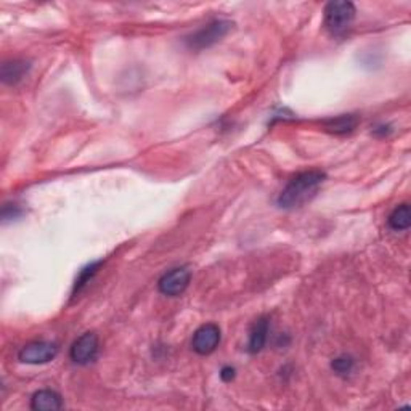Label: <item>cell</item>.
Returning <instances> with one entry per match:
<instances>
[{"mask_svg":"<svg viewBox=\"0 0 411 411\" xmlns=\"http://www.w3.org/2000/svg\"><path fill=\"white\" fill-rule=\"evenodd\" d=\"M324 180H326V174L322 170L313 169L300 172L286 184L278 199H276V204H278V208L286 209V211L302 208L305 203H309L317 195Z\"/></svg>","mask_w":411,"mask_h":411,"instance_id":"obj_1","label":"cell"},{"mask_svg":"<svg viewBox=\"0 0 411 411\" xmlns=\"http://www.w3.org/2000/svg\"><path fill=\"white\" fill-rule=\"evenodd\" d=\"M355 5L352 2H329L324 8V27L334 36L344 34L355 20Z\"/></svg>","mask_w":411,"mask_h":411,"instance_id":"obj_2","label":"cell"},{"mask_svg":"<svg viewBox=\"0 0 411 411\" xmlns=\"http://www.w3.org/2000/svg\"><path fill=\"white\" fill-rule=\"evenodd\" d=\"M232 23L227 20H216L209 23V25L199 27L198 31L186 37V45H188L191 50L208 49V47L222 41L223 37L228 34V31L232 30Z\"/></svg>","mask_w":411,"mask_h":411,"instance_id":"obj_3","label":"cell"},{"mask_svg":"<svg viewBox=\"0 0 411 411\" xmlns=\"http://www.w3.org/2000/svg\"><path fill=\"white\" fill-rule=\"evenodd\" d=\"M58 355V346L49 341H36L26 344L18 353L21 363L26 365H44Z\"/></svg>","mask_w":411,"mask_h":411,"instance_id":"obj_4","label":"cell"},{"mask_svg":"<svg viewBox=\"0 0 411 411\" xmlns=\"http://www.w3.org/2000/svg\"><path fill=\"white\" fill-rule=\"evenodd\" d=\"M191 280V274L186 267H177V269H172L166 271L164 275L161 276L159 281H157V288L164 296H169V298H177V296L184 294L185 289L188 288Z\"/></svg>","mask_w":411,"mask_h":411,"instance_id":"obj_5","label":"cell"},{"mask_svg":"<svg viewBox=\"0 0 411 411\" xmlns=\"http://www.w3.org/2000/svg\"><path fill=\"white\" fill-rule=\"evenodd\" d=\"M100 341L98 336L95 333H84L82 336L76 339L73 346H71L69 357L71 360L78 365H89L92 363L98 355Z\"/></svg>","mask_w":411,"mask_h":411,"instance_id":"obj_6","label":"cell"},{"mask_svg":"<svg viewBox=\"0 0 411 411\" xmlns=\"http://www.w3.org/2000/svg\"><path fill=\"white\" fill-rule=\"evenodd\" d=\"M221 344V328L214 323L203 324L198 328L191 339V348L199 355H209Z\"/></svg>","mask_w":411,"mask_h":411,"instance_id":"obj_7","label":"cell"},{"mask_svg":"<svg viewBox=\"0 0 411 411\" xmlns=\"http://www.w3.org/2000/svg\"><path fill=\"white\" fill-rule=\"evenodd\" d=\"M270 331V320L267 317H260L252 324L249 333V342H247V352L257 353L265 347L267 339H269Z\"/></svg>","mask_w":411,"mask_h":411,"instance_id":"obj_8","label":"cell"},{"mask_svg":"<svg viewBox=\"0 0 411 411\" xmlns=\"http://www.w3.org/2000/svg\"><path fill=\"white\" fill-rule=\"evenodd\" d=\"M31 408L37 411H55L63 408V400L58 392L50 389L37 390L31 399Z\"/></svg>","mask_w":411,"mask_h":411,"instance_id":"obj_9","label":"cell"},{"mask_svg":"<svg viewBox=\"0 0 411 411\" xmlns=\"http://www.w3.org/2000/svg\"><path fill=\"white\" fill-rule=\"evenodd\" d=\"M31 65L25 60H12L5 61L2 65V71H0V78L8 85H16L26 78L27 71H30Z\"/></svg>","mask_w":411,"mask_h":411,"instance_id":"obj_10","label":"cell"},{"mask_svg":"<svg viewBox=\"0 0 411 411\" xmlns=\"http://www.w3.org/2000/svg\"><path fill=\"white\" fill-rule=\"evenodd\" d=\"M358 118L355 114H341L337 118L326 119L323 122L324 131L329 133H336V135H346V133H351L353 129L357 127Z\"/></svg>","mask_w":411,"mask_h":411,"instance_id":"obj_11","label":"cell"},{"mask_svg":"<svg viewBox=\"0 0 411 411\" xmlns=\"http://www.w3.org/2000/svg\"><path fill=\"white\" fill-rule=\"evenodd\" d=\"M387 223L394 232H403L408 230L411 225V211L408 204H400L397 206L394 211L390 212L389 219H387Z\"/></svg>","mask_w":411,"mask_h":411,"instance_id":"obj_12","label":"cell"},{"mask_svg":"<svg viewBox=\"0 0 411 411\" xmlns=\"http://www.w3.org/2000/svg\"><path fill=\"white\" fill-rule=\"evenodd\" d=\"M100 265H102V262H93V264H90L85 267V269L80 271L78 280H76L74 283V289H73V296L79 294L80 291H82L85 286H87L90 283V280L93 278L95 275H97V271L100 269Z\"/></svg>","mask_w":411,"mask_h":411,"instance_id":"obj_13","label":"cell"},{"mask_svg":"<svg viewBox=\"0 0 411 411\" xmlns=\"http://www.w3.org/2000/svg\"><path fill=\"white\" fill-rule=\"evenodd\" d=\"M353 366H355V362H353V358L348 355H341L334 358L331 363L333 371L336 373L337 376H348L353 371Z\"/></svg>","mask_w":411,"mask_h":411,"instance_id":"obj_14","label":"cell"},{"mask_svg":"<svg viewBox=\"0 0 411 411\" xmlns=\"http://www.w3.org/2000/svg\"><path fill=\"white\" fill-rule=\"evenodd\" d=\"M235 375H236V371L233 366H223L221 370V379L223 382H232L233 379H235Z\"/></svg>","mask_w":411,"mask_h":411,"instance_id":"obj_15","label":"cell"}]
</instances>
